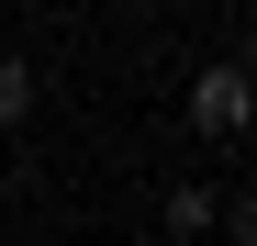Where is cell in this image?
Wrapping results in <instances>:
<instances>
[{
  "label": "cell",
  "instance_id": "4",
  "mask_svg": "<svg viewBox=\"0 0 257 246\" xmlns=\"http://www.w3.org/2000/svg\"><path fill=\"white\" fill-rule=\"evenodd\" d=\"M0 213H12V179H0Z\"/></svg>",
  "mask_w": 257,
  "mask_h": 246
},
{
  "label": "cell",
  "instance_id": "3",
  "mask_svg": "<svg viewBox=\"0 0 257 246\" xmlns=\"http://www.w3.org/2000/svg\"><path fill=\"white\" fill-rule=\"evenodd\" d=\"M34 101H45V78H34V67H23V56H0V123H23V112H34Z\"/></svg>",
  "mask_w": 257,
  "mask_h": 246
},
{
  "label": "cell",
  "instance_id": "1",
  "mask_svg": "<svg viewBox=\"0 0 257 246\" xmlns=\"http://www.w3.org/2000/svg\"><path fill=\"white\" fill-rule=\"evenodd\" d=\"M190 135H212V146H235V135H246V56L190 67Z\"/></svg>",
  "mask_w": 257,
  "mask_h": 246
},
{
  "label": "cell",
  "instance_id": "2",
  "mask_svg": "<svg viewBox=\"0 0 257 246\" xmlns=\"http://www.w3.org/2000/svg\"><path fill=\"white\" fill-rule=\"evenodd\" d=\"M212 224H224V190H212V179H179V190H168V246H201Z\"/></svg>",
  "mask_w": 257,
  "mask_h": 246
}]
</instances>
